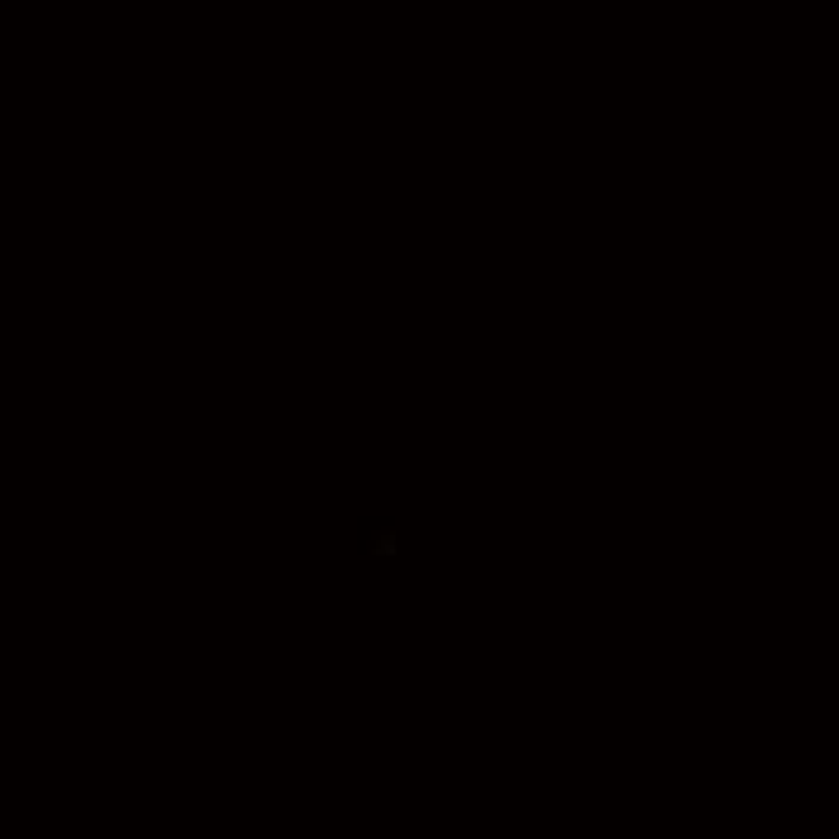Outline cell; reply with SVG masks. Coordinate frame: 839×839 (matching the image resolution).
Returning a JSON list of instances; mask_svg holds the SVG:
<instances>
[{
  "label": "cell",
  "instance_id": "cell-1",
  "mask_svg": "<svg viewBox=\"0 0 839 839\" xmlns=\"http://www.w3.org/2000/svg\"><path fill=\"white\" fill-rule=\"evenodd\" d=\"M377 555H396V536H381V541H377Z\"/></svg>",
  "mask_w": 839,
  "mask_h": 839
}]
</instances>
